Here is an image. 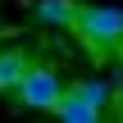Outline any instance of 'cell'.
Masks as SVG:
<instances>
[{"label": "cell", "instance_id": "obj_3", "mask_svg": "<svg viewBox=\"0 0 123 123\" xmlns=\"http://www.w3.org/2000/svg\"><path fill=\"white\" fill-rule=\"evenodd\" d=\"M59 91H64V82H59L55 68H27L14 96H18V105H27V110H55Z\"/></svg>", "mask_w": 123, "mask_h": 123}, {"label": "cell", "instance_id": "obj_1", "mask_svg": "<svg viewBox=\"0 0 123 123\" xmlns=\"http://www.w3.org/2000/svg\"><path fill=\"white\" fill-rule=\"evenodd\" d=\"M73 32L91 50H119L123 46V9H114V5H78Z\"/></svg>", "mask_w": 123, "mask_h": 123}, {"label": "cell", "instance_id": "obj_4", "mask_svg": "<svg viewBox=\"0 0 123 123\" xmlns=\"http://www.w3.org/2000/svg\"><path fill=\"white\" fill-rule=\"evenodd\" d=\"M73 14H78L73 0H41V5H32V18L41 27H73Z\"/></svg>", "mask_w": 123, "mask_h": 123}, {"label": "cell", "instance_id": "obj_5", "mask_svg": "<svg viewBox=\"0 0 123 123\" xmlns=\"http://www.w3.org/2000/svg\"><path fill=\"white\" fill-rule=\"evenodd\" d=\"M27 68H32V64H27V55H18V50H0V91H5V96H14Z\"/></svg>", "mask_w": 123, "mask_h": 123}, {"label": "cell", "instance_id": "obj_2", "mask_svg": "<svg viewBox=\"0 0 123 123\" xmlns=\"http://www.w3.org/2000/svg\"><path fill=\"white\" fill-rule=\"evenodd\" d=\"M105 100H110V87L105 82H73V87H64L59 91V100H55V119L64 123H96L105 114Z\"/></svg>", "mask_w": 123, "mask_h": 123}]
</instances>
